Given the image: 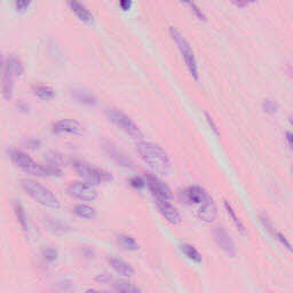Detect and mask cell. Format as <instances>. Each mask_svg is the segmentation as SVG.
<instances>
[{
    "instance_id": "5",
    "label": "cell",
    "mask_w": 293,
    "mask_h": 293,
    "mask_svg": "<svg viewBox=\"0 0 293 293\" xmlns=\"http://www.w3.org/2000/svg\"><path fill=\"white\" fill-rule=\"evenodd\" d=\"M169 34H171L172 39L175 41V44L178 45L179 51L181 52V55H182L184 62H186V65L189 72H190V75L194 77L196 80H198V65L190 44H189L186 38L182 36V33H181L178 29H175L174 26H171V28H169Z\"/></svg>"
},
{
    "instance_id": "36",
    "label": "cell",
    "mask_w": 293,
    "mask_h": 293,
    "mask_svg": "<svg viewBox=\"0 0 293 293\" xmlns=\"http://www.w3.org/2000/svg\"><path fill=\"white\" fill-rule=\"evenodd\" d=\"M96 281H98V282L107 283V282H109V281H110V277L108 275H106V274H103V275H100V276L96 277Z\"/></svg>"
},
{
    "instance_id": "4",
    "label": "cell",
    "mask_w": 293,
    "mask_h": 293,
    "mask_svg": "<svg viewBox=\"0 0 293 293\" xmlns=\"http://www.w3.org/2000/svg\"><path fill=\"white\" fill-rule=\"evenodd\" d=\"M23 71H24V68H23V64L20 60L17 59L16 56L11 55L8 59L6 60V62L3 63L2 68V83H1V88H2V94L5 96V99L9 100L11 99V95H13V87H14V79L20 77Z\"/></svg>"
},
{
    "instance_id": "13",
    "label": "cell",
    "mask_w": 293,
    "mask_h": 293,
    "mask_svg": "<svg viewBox=\"0 0 293 293\" xmlns=\"http://www.w3.org/2000/svg\"><path fill=\"white\" fill-rule=\"evenodd\" d=\"M214 240L217 244L225 251L228 256L234 257L236 254V248L233 240H231L230 235L227 233V230L223 227H217L214 229Z\"/></svg>"
},
{
    "instance_id": "40",
    "label": "cell",
    "mask_w": 293,
    "mask_h": 293,
    "mask_svg": "<svg viewBox=\"0 0 293 293\" xmlns=\"http://www.w3.org/2000/svg\"><path fill=\"white\" fill-rule=\"evenodd\" d=\"M182 1H184V2H190V0H182Z\"/></svg>"
},
{
    "instance_id": "32",
    "label": "cell",
    "mask_w": 293,
    "mask_h": 293,
    "mask_svg": "<svg viewBox=\"0 0 293 293\" xmlns=\"http://www.w3.org/2000/svg\"><path fill=\"white\" fill-rule=\"evenodd\" d=\"M31 1L32 0H15V7H16L17 10L23 11L28 8Z\"/></svg>"
},
{
    "instance_id": "18",
    "label": "cell",
    "mask_w": 293,
    "mask_h": 293,
    "mask_svg": "<svg viewBox=\"0 0 293 293\" xmlns=\"http://www.w3.org/2000/svg\"><path fill=\"white\" fill-rule=\"evenodd\" d=\"M71 96L76 102L84 106H95L98 103V99L95 98V95L88 91L75 90L72 91Z\"/></svg>"
},
{
    "instance_id": "14",
    "label": "cell",
    "mask_w": 293,
    "mask_h": 293,
    "mask_svg": "<svg viewBox=\"0 0 293 293\" xmlns=\"http://www.w3.org/2000/svg\"><path fill=\"white\" fill-rule=\"evenodd\" d=\"M197 214H198V218L204 222L211 223L214 221L218 215V209H217V204H215V202L211 196H209V197L204 200L202 204H199V209H198Z\"/></svg>"
},
{
    "instance_id": "17",
    "label": "cell",
    "mask_w": 293,
    "mask_h": 293,
    "mask_svg": "<svg viewBox=\"0 0 293 293\" xmlns=\"http://www.w3.org/2000/svg\"><path fill=\"white\" fill-rule=\"evenodd\" d=\"M108 262L111 266V268L114 269L116 273H118L119 275L125 276V277H131L134 275V268L130 264H127L126 261L118 259V258H109Z\"/></svg>"
},
{
    "instance_id": "12",
    "label": "cell",
    "mask_w": 293,
    "mask_h": 293,
    "mask_svg": "<svg viewBox=\"0 0 293 293\" xmlns=\"http://www.w3.org/2000/svg\"><path fill=\"white\" fill-rule=\"evenodd\" d=\"M156 200V204H157V207L158 210L161 214L164 215V218L167 220L169 223H172V225L174 226H178L181 223V215L179 213V211L175 209L174 205L171 203V199H165V198H157Z\"/></svg>"
},
{
    "instance_id": "6",
    "label": "cell",
    "mask_w": 293,
    "mask_h": 293,
    "mask_svg": "<svg viewBox=\"0 0 293 293\" xmlns=\"http://www.w3.org/2000/svg\"><path fill=\"white\" fill-rule=\"evenodd\" d=\"M71 165L80 178L84 179L86 182L93 184V186L113 180V176H111L109 172L92 167L90 164L85 163V161L73 159L71 160Z\"/></svg>"
},
{
    "instance_id": "30",
    "label": "cell",
    "mask_w": 293,
    "mask_h": 293,
    "mask_svg": "<svg viewBox=\"0 0 293 293\" xmlns=\"http://www.w3.org/2000/svg\"><path fill=\"white\" fill-rule=\"evenodd\" d=\"M57 256H59V252H57L56 249L54 248H47L42 251V257L46 261H55L57 259Z\"/></svg>"
},
{
    "instance_id": "29",
    "label": "cell",
    "mask_w": 293,
    "mask_h": 293,
    "mask_svg": "<svg viewBox=\"0 0 293 293\" xmlns=\"http://www.w3.org/2000/svg\"><path fill=\"white\" fill-rule=\"evenodd\" d=\"M262 109H264L265 113L267 114H275L279 110V105L276 102H274L273 100H266V101L262 103Z\"/></svg>"
},
{
    "instance_id": "23",
    "label": "cell",
    "mask_w": 293,
    "mask_h": 293,
    "mask_svg": "<svg viewBox=\"0 0 293 293\" xmlns=\"http://www.w3.org/2000/svg\"><path fill=\"white\" fill-rule=\"evenodd\" d=\"M180 250L181 252H182L184 256H186L188 259H190L191 261L197 262V264H200V262H202V256H200V253L191 244L183 243V244L180 245Z\"/></svg>"
},
{
    "instance_id": "35",
    "label": "cell",
    "mask_w": 293,
    "mask_h": 293,
    "mask_svg": "<svg viewBox=\"0 0 293 293\" xmlns=\"http://www.w3.org/2000/svg\"><path fill=\"white\" fill-rule=\"evenodd\" d=\"M132 5V0H119V6L123 10H129Z\"/></svg>"
},
{
    "instance_id": "3",
    "label": "cell",
    "mask_w": 293,
    "mask_h": 293,
    "mask_svg": "<svg viewBox=\"0 0 293 293\" xmlns=\"http://www.w3.org/2000/svg\"><path fill=\"white\" fill-rule=\"evenodd\" d=\"M20 186L30 197L33 198L40 205L49 207V209H59L60 207L59 199L53 194V191L37 181L32 179H22L20 181Z\"/></svg>"
},
{
    "instance_id": "2",
    "label": "cell",
    "mask_w": 293,
    "mask_h": 293,
    "mask_svg": "<svg viewBox=\"0 0 293 293\" xmlns=\"http://www.w3.org/2000/svg\"><path fill=\"white\" fill-rule=\"evenodd\" d=\"M11 161L16 166L22 169L23 172L28 174L36 175V176H56L61 174V169L53 166H42L34 161L31 157L26 155L25 152L18 151V150H13L10 151Z\"/></svg>"
},
{
    "instance_id": "20",
    "label": "cell",
    "mask_w": 293,
    "mask_h": 293,
    "mask_svg": "<svg viewBox=\"0 0 293 293\" xmlns=\"http://www.w3.org/2000/svg\"><path fill=\"white\" fill-rule=\"evenodd\" d=\"M73 213H75L77 217L87 219V220H93L96 217V211L93 207L90 205H86V204H79V205H76L72 210Z\"/></svg>"
},
{
    "instance_id": "15",
    "label": "cell",
    "mask_w": 293,
    "mask_h": 293,
    "mask_svg": "<svg viewBox=\"0 0 293 293\" xmlns=\"http://www.w3.org/2000/svg\"><path fill=\"white\" fill-rule=\"evenodd\" d=\"M105 149H106V151L108 152V155L113 158V159L117 164L122 165V166H124V167H129V168L134 167L133 161L131 160L130 158L122 151V150H119L117 146L111 144V142H107V144L105 145Z\"/></svg>"
},
{
    "instance_id": "38",
    "label": "cell",
    "mask_w": 293,
    "mask_h": 293,
    "mask_svg": "<svg viewBox=\"0 0 293 293\" xmlns=\"http://www.w3.org/2000/svg\"><path fill=\"white\" fill-rule=\"evenodd\" d=\"M285 139H287V141H288L289 148L292 149V134H291V132H288L287 134H285Z\"/></svg>"
},
{
    "instance_id": "34",
    "label": "cell",
    "mask_w": 293,
    "mask_h": 293,
    "mask_svg": "<svg viewBox=\"0 0 293 293\" xmlns=\"http://www.w3.org/2000/svg\"><path fill=\"white\" fill-rule=\"evenodd\" d=\"M205 117H206L207 124H209V126L211 127L212 131H213V132L218 136V134H219V131H218V126H217V124H215L213 119H212V118L210 117V115H207V114H206V115H205Z\"/></svg>"
},
{
    "instance_id": "9",
    "label": "cell",
    "mask_w": 293,
    "mask_h": 293,
    "mask_svg": "<svg viewBox=\"0 0 293 293\" xmlns=\"http://www.w3.org/2000/svg\"><path fill=\"white\" fill-rule=\"evenodd\" d=\"M146 184L149 187L150 191L155 199L157 198H165L172 199V191L163 181H160L155 175L146 174Z\"/></svg>"
},
{
    "instance_id": "25",
    "label": "cell",
    "mask_w": 293,
    "mask_h": 293,
    "mask_svg": "<svg viewBox=\"0 0 293 293\" xmlns=\"http://www.w3.org/2000/svg\"><path fill=\"white\" fill-rule=\"evenodd\" d=\"M114 289L118 292H125V293H136L140 292L141 289L136 287L133 283L127 282V281H117L114 284Z\"/></svg>"
},
{
    "instance_id": "27",
    "label": "cell",
    "mask_w": 293,
    "mask_h": 293,
    "mask_svg": "<svg viewBox=\"0 0 293 293\" xmlns=\"http://www.w3.org/2000/svg\"><path fill=\"white\" fill-rule=\"evenodd\" d=\"M47 226L48 228L51 229L54 233H57V234H63L65 231L69 230V227L63 223L62 221H60V220H56V219H48L47 220Z\"/></svg>"
},
{
    "instance_id": "7",
    "label": "cell",
    "mask_w": 293,
    "mask_h": 293,
    "mask_svg": "<svg viewBox=\"0 0 293 293\" xmlns=\"http://www.w3.org/2000/svg\"><path fill=\"white\" fill-rule=\"evenodd\" d=\"M107 116L110 119V122H113L114 124L119 127L122 131H124L126 134H129L131 138L136 139V140H141L144 138L141 130L139 129V126L131 119L129 116L122 113L118 109H108Z\"/></svg>"
},
{
    "instance_id": "10",
    "label": "cell",
    "mask_w": 293,
    "mask_h": 293,
    "mask_svg": "<svg viewBox=\"0 0 293 293\" xmlns=\"http://www.w3.org/2000/svg\"><path fill=\"white\" fill-rule=\"evenodd\" d=\"M52 131L54 134H57V136H62V134L79 136L83 132V125L76 119H61L53 125Z\"/></svg>"
},
{
    "instance_id": "21",
    "label": "cell",
    "mask_w": 293,
    "mask_h": 293,
    "mask_svg": "<svg viewBox=\"0 0 293 293\" xmlns=\"http://www.w3.org/2000/svg\"><path fill=\"white\" fill-rule=\"evenodd\" d=\"M117 242L123 249L126 250V251H138L139 250V244L137 243V241L134 240L132 236H130V235H126V234L118 235Z\"/></svg>"
},
{
    "instance_id": "11",
    "label": "cell",
    "mask_w": 293,
    "mask_h": 293,
    "mask_svg": "<svg viewBox=\"0 0 293 293\" xmlns=\"http://www.w3.org/2000/svg\"><path fill=\"white\" fill-rule=\"evenodd\" d=\"M206 190L199 186H192L180 192V198L188 205H199L209 197Z\"/></svg>"
},
{
    "instance_id": "1",
    "label": "cell",
    "mask_w": 293,
    "mask_h": 293,
    "mask_svg": "<svg viewBox=\"0 0 293 293\" xmlns=\"http://www.w3.org/2000/svg\"><path fill=\"white\" fill-rule=\"evenodd\" d=\"M136 151L148 166L159 174H167L171 169V160L165 150L153 142L140 141L136 146Z\"/></svg>"
},
{
    "instance_id": "22",
    "label": "cell",
    "mask_w": 293,
    "mask_h": 293,
    "mask_svg": "<svg viewBox=\"0 0 293 293\" xmlns=\"http://www.w3.org/2000/svg\"><path fill=\"white\" fill-rule=\"evenodd\" d=\"M33 94L41 100H51L55 96V91L46 85H34L32 87Z\"/></svg>"
},
{
    "instance_id": "39",
    "label": "cell",
    "mask_w": 293,
    "mask_h": 293,
    "mask_svg": "<svg viewBox=\"0 0 293 293\" xmlns=\"http://www.w3.org/2000/svg\"><path fill=\"white\" fill-rule=\"evenodd\" d=\"M2 68H3V62H2L1 53H0V75H1V72H2Z\"/></svg>"
},
{
    "instance_id": "31",
    "label": "cell",
    "mask_w": 293,
    "mask_h": 293,
    "mask_svg": "<svg viewBox=\"0 0 293 293\" xmlns=\"http://www.w3.org/2000/svg\"><path fill=\"white\" fill-rule=\"evenodd\" d=\"M130 184L136 189H142L146 187V180L142 179L141 176H134L130 180Z\"/></svg>"
},
{
    "instance_id": "37",
    "label": "cell",
    "mask_w": 293,
    "mask_h": 293,
    "mask_svg": "<svg viewBox=\"0 0 293 293\" xmlns=\"http://www.w3.org/2000/svg\"><path fill=\"white\" fill-rule=\"evenodd\" d=\"M28 146H30V148H38V146H40V142L38 141V140H30L29 142H28Z\"/></svg>"
},
{
    "instance_id": "26",
    "label": "cell",
    "mask_w": 293,
    "mask_h": 293,
    "mask_svg": "<svg viewBox=\"0 0 293 293\" xmlns=\"http://www.w3.org/2000/svg\"><path fill=\"white\" fill-rule=\"evenodd\" d=\"M225 207H226V210H227V213L229 214V217L231 218V220H233V222L235 223V226L237 227V229L240 230L243 235H245L246 234L245 226L243 225V222L241 221L240 218H238L237 215H236V213H235L233 206H231L230 204L228 202H227V200H225Z\"/></svg>"
},
{
    "instance_id": "28",
    "label": "cell",
    "mask_w": 293,
    "mask_h": 293,
    "mask_svg": "<svg viewBox=\"0 0 293 293\" xmlns=\"http://www.w3.org/2000/svg\"><path fill=\"white\" fill-rule=\"evenodd\" d=\"M14 211H15V215H16V218H17V221L20 222L22 228L24 230L28 229V220H26L25 211H24V209H23L20 203L15 204Z\"/></svg>"
},
{
    "instance_id": "33",
    "label": "cell",
    "mask_w": 293,
    "mask_h": 293,
    "mask_svg": "<svg viewBox=\"0 0 293 293\" xmlns=\"http://www.w3.org/2000/svg\"><path fill=\"white\" fill-rule=\"evenodd\" d=\"M257 0H234V3L236 7H240V8H243V7H248L252 3L256 2Z\"/></svg>"
},
{
    "instance_id": "8",
    "label": "cell",
    "mask_w": 293,
    "mask_h": 293,
    "mask_svg": "<svg viewBox=\"0 0 293 293\" xmlns=\"http://www.w3.org/2000/svg\"><path fill=\"white\" fill-rule=\"evenodd\" d=\"M68 195L72 198L83 200V202H92L98 197V191L93 184L86 181H75L68 186Z\"/></svg>"
},
{
    "instance_id": "24",
    "label": "cell",
    "mask_w": 293,
    "mask_h": 293,
    "mask_svg": "<svg viewBox=\"0 0 293 293\" xmlns=\"http://www.w3.org/2000/svg\"><path fill=\"white\" fill-rule=\"evenodd\" d=\"M45 160L47 161V164L49 165V166L57 167V168H59L60 166H62L65 161L64 156L62 155V153L54 151V150H51V151H47L45 153Z\"/></svg>"
},
{
    "instance_id": "16",
    "label": "cell",
    "mask_w": 293,
    "mask_h": 293,
    "mask_svg": "<svg viewBox=\"0 0 293 293\" xmlns=\"http://www.w3.org/2000/svg\"><path fill=\"white\" fill-rule=\"evenodd\" d=\"M68 5L72 13H75L76 16L82 22L87 23V24L93 22V15L80 0H68Z\"/></svg>"
},
{
    "instance_id": "19",
    "label": "cell",
    "mask_w": 293,
    "mask_h": 293,
    "mask_svg": "<svg viewBox=\"0 0 293 293\" xmlns=\"http://www.w3.org/2000/svg\"><path fill=\"white\" fill-rule=\"evenodd\" d=\"M260 220H261V222H262V225H264V227L266 229H267L269 233H271L274 237L276 238L277 241H280L281 242V244L282 245H284L285 248H287L289 251H291V244L290 243H289V241L287 240V238H285L282 234L280 233V231H277L276 229H274V227L272 226V223L268 221V219L267 218H265L264 215H261L260 217Z\"/></svg>"
}]
</instances>
